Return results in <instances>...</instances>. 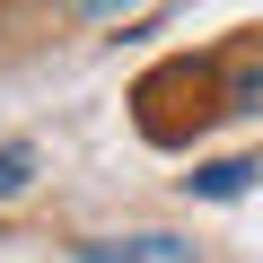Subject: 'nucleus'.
Masks as SVG:
<instances>
[{"instance_id": "f257e3e1", "label": "nucleus", "mask_w": 263, "mask_h": 263, "mask_svg": "<svg viewBox=\"0 0 263 263\" xmlns=\"http://www.w3.org/2000/svg\"><path fill=\"white\" fill-rule=\"evenodd\" d=\"M79 263H202L184 237H97L79 246Z\"/></svg>"}, {"instance_id": "f03ea898", "label": "nucleus", "mask_w": 263, "mask_h": 263, "mask_svg": "<svg viewBox=\"0 0 263 263\" xmlns=\"http://www.w3.org/2000/svg\"><path fill=\"white\" fill-rule=\"evenodd\" d=\"M263 167H246V158H219V167H202V176H184V193H202V202H228V193H246Z\"/></svg>"}, {"instance_id": "7ed1b4c3", "label": "nucleus", "mask_w": 263, "mask_h": 263, "mask_svg": "<svg viewBox=\"0 0 263 263\" xmlns=\"http://www.w3.org/2000/svg\"><path fill=\"white\" fill-rule=\"evenodd\" d=\"M27 176H35V149H0V193H18Z\"/></svg>"}, {"instance_id": "20e7f679", "label": "nucleus", "mask_w": 263, "mask_h": 263, "mask_svg": "<svg viewBox=\"0 0 263 263\" xmlns=\"http://www.w3.org/2000/svg\"><path fill=\"white\" fill-rule=\"evenodd\" d=\"M70 9H79V18H97V27H105V18H132V9H149V0H70Z\"/></svg>"}]
</instances>
